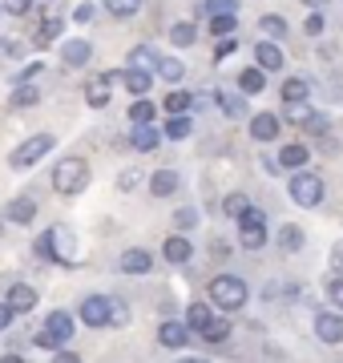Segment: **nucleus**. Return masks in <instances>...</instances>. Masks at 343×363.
I'll return each instance as SVG.
<instances>
[{"mask_svg":"<svg viewBox=\"0 0 343 363\" xmlns=\"http://www.w3.org/2000/svg\"><path fill=\"white\" fill-rule=\"evenodd\" d=\"M85 186H89V166H85V157H61L53 166V190L57 194L73 198V194H81Z\"/></svg>","mask_w":343,"mask_h":363,"instance_id":"nucleus-1","label":"nucleus"},{"mask_svg":"<svg viewBox=\"0 0 343 363\" xmlns=\"http://www.w3.org/2000/svg\"><path fill=\"white\" fill-rule=\"evenodd\" d=\"M210 303L218 307V311H242L247 307V283L242 279H235V274H218V279H210Z\"/></svg>","mask_w":343,"mask_h":363,"instance_id":"nucleus-2","label":"nucleus"},{"mask_svg":"<svg viewBox=\"0 0 343 363\" xmlns=\"http://www.w3.org/2000/svg\"><path fill=\"white\" fill-rule=\"evenodd\" d=\"M53 145H57L53 133H33L28 142H21V145L13 150V154H9V166H13V169H28V166H37V162H40L45 154H49Z\"/></svg>","mask_w":343,"mask_h":363,"instance_id":"nucleus-3","label":"nucleus"},{"mask_svg":"<svg viewBox=\"0 0 343 363\" xmlns=\"http://www.w3.org/2000/svg\"><path fill=\"white\" fill-rule=\"evenodd\" d=\"M291 198H295V206H303V210H311V206H319L323 202V178L319 174H295L291 178Z\"/></svg>","mask_w":343,"mask_h":363,"instance_id":"nucleus-4","label":"nucleus"},{"mask_svg":"<svg viewBox=\"0 0 343 363\" xmlns=\"http://www.w3.org/2000/svg\"><path fill=\"white\" fill-rule=\"evenodd\" d=\"M65 339H73V319H69L65 311H53L49 319H45V331L37 335V347H49L57 351Z\"/></svg>","mask_w":343,"mask_h":363,"instance_id":"nucleus-5","label":"nucleus"},{"mask_svg":"<svg viewBox=\"0 0 343 363\" xmlns=\"http://www.w3.org/2000/svg\"><path fill=\"white\" fill-rule=\"evenodd\" d=\"M242 230H238V242H242V247L247 250H263L266 247V222H263V210H247V214H242Z\"/></svg>","mask_w":343,"mask_h":363,"instance_id":"nucleus-6","label":"nucleus"},{"mask_svg":"<svg viewBox=\"0 0 343 363\" xmlns=\"http://www.w3.org/2000/svg\"><path fill=\"white\" fill-rule=\"evenodd\" d=\"M49 234V242H53V262H77V238L69 226H53Z\"/></svg>","mask_w":343,"mask_h":363,"instance_id":"nucleus-7","label":"nucleus"},{"mask_svg":"<svg viewBox=\"0 0 343 363\" xmlns=\"http://www.w3.org/2000/svg\"><path fill=\"white\" fill-rule=\"evenodd\" d=\"M109 315H113V298H106V295H89L85 303H81V319H85V327H106Z\"/></svg>","mask_w":343,"mask_h":363,"instance_id":"nucleus-8","label":"nucleus"},{"mask_svg":"<svg viewBox=\"0 0 343 363\" xmlns=\"http://www.w3.org/2000/svg\"><path fill=\"white\" fill-rule=\"evenodd\" d=\"M118 77H121V73H101V77H93L89 89H85V101H89L93 109H106V105H109V89L118 85Z\"/></svg>","mask_w":343,"mask_h":363,"instance_id":"nucleus-9","label":"nucleus"},{"mask_svg":"<svg viewBox=\"0 0 343 363\" xmlns=\"http://www.w3.org/2000/svg\"><path fill=\"white\" fill-rule=\"evenodd\" d=\"M118 271H125V274H150V271H154V255L142 250V247H133V250H125V255L118 259Z\"/></svg>","mask_w":343,"mask_h":363,"instance_id":"nucleus-10","label":"nucleus"},{"mask_svg":"<svg viewBox=\"0 0 343 363\" xmlns=\"http://www.w3.org/2000/svg\"><path fill=\"white\" fill-rule=\"evenodd\" d=\"M158 343H162V347H186V343H190V323L166 319V323L158 327Z\"/></svg>","mask_w":343,"mask_h":363,"instance_id":"nucleus-11","label":"nucleus"},{"mask_svg":"<svg viewBox=\"0 0 343 363\" xmlns=\"http://www.w3.org/2000/svg\"><path fill=\"white\" fill-rule=\"evenodd\" d=\"M315 335L323 339V343H343V315H319L315 319Z\"/></svg>","mask_w":343,"mask_h":363,"instance_id":"nucleus-12","label":"nucleus"},{"mask_svg":"<svg viewBox=\"0 0 343 363\" xmlns=\"http://www.w3.org/2000/svg\"><path fill=\"white\" fill-rule=\"evenodd\" d=\"M130 145H133V150H142V154H150V150H158V145H162V133L154 130L150 121H142V125H133Z\"/></svg>","mask_w":343,"mask_h":363,"instance_id":"nucleus-13","label":"nucleus"},{"mask_svg":"<svg viewBox=\"0 0 343 363\" xmlns=\"http://www.w3.org/2000/svg\"><path fill=\"white\" fill-rule=\"evenodd\" d=\"M251 138L254 142H275L279 138V117L275 113H254L251 117Z\"/></svg>","mask_w":343,"mask_h":363,"instance_id":"nucleus-14","label":"nucleus"},{"mask_svg":"<svg viewBox=\"0 0 343 363\" xmlns=\"http://www.w3.org/2000/svg\"><path fill=\"white\" fill-rule=\"evenodd\" d=\"M61 57H65V65L81 69V65H89L93 45H89V40H65V45H61Z\"/></svg>","mask_w":343,"mask_h":363,"instance_id":"nucleus-15","label":"nucleus"},{"mask_svg":"<svg viewBox=\"0 0 343 363\" xmlns=\"http://www.w3.org/2000/svg\"><path fill=\"white\" fill-rule=\"evenodd\" d=\"M254 61L263 65V73H279L283 69V49L271 45V40H263V45H254Z\"/></svg>","mask_w":343,"mask_h":363,"instance_id":"nucleus-16","label":"nucleus"},{"mask_svg":"<svg viewBox=\"0 0 343 363\" xmlns=\"http://www.w3.org/2000/svg\"><path fill=\"white\" fill-rule=\"evenodd\" d=\"M9 307H13L16 315H28L33 307H37V291L28 283H16L13 291H9Z\"/></svg>","mask_w":343,"mask_h":363,"instance_id":"nucleus-17","label":"nucleus"},{"mask_svg":"<svg viewBox=\"0 0 343 363\" xmlns=\"http://www.w3.org/2000/svg\"><path fill=\"white\" fill-rule=\"evenodd\" d=\"M4 214H9V222H16V226H28V222L37 218V202H33V198H13Z\"/></svg>","mask_w":343,"mask_h":363,"instance_id":"nucleus-18","label":"nucleus"},{"mask_svg":"<svg viewBox=\"0 0 343 363\" xmlns=\"http://www.w3.org/2000/svg\"><path fill=\"white\" fill-rule=\"evenodd\" d=\"M178 174H174V169H158V174H154V178H150V194L154 198H170L174 190H178Z\"/></svg>","mask_w":343,"mask_h":363,"instance_id":"nucleus-19","label":"nucleus"},{"mask_svg":"<svg viewBox=\"0 0 343 363\" xmlns=\"http://www.w3.org/2000/svg\"><path fill=\"white\" fill-rule=\"evenodd\" d=\"M121 81H125V89H130L133 97H145V93H150V85H154V73H145V69H125V73H121Z\"/></svg>","mask_w":343,"mask_h":363,"instance_id":"nucleus-20","label":"nucleus"},{"mask_svg":"<svg viewBox=\"0 0 343 363\" xmlns=\"http://www.w3.org/2000/svg\"><path fill=\"white\" fill-rule=\"evenodd\" d=\"M307 157H311V150H307V145H283V150H279V166H287V169H303L307 166Z\"/></svg>","mask_w":343,"mask_h":363,"instance_id":"nucleus-21","label":"nucleus"},{"mask_svg":"<svg viewBox=\"0 0 343 363\" xmlns=\"http://www.w3.org/2000/svg\"><path fill=\"white\" fill-rule=\"evenodd\" d=\"M190 255H194V247H190V238H186V234H178V238H166V259H170L174 267L190 262Z\"/></svg>","mask_w":343,"mask_h":363,"instance_id":"nucleus-22","label":"nucleus"},{"mask_svg":"<svg viewBox=\"0 0 343 363\" xmlns=\"http://www.w3.org/2000/svg\"><path fill=\"white\" fill-rule=\"evenodd\" d=\"M266 77H263V65H254V69H242L238 73V89L242 93H263Z\"/></svg>","mask_w":343,"mask_h":363,"instance_id":"nucleus-23","label":"nucleus"},{"mask_svg":"<svg viewBox=\"0 0 343 363\" xmlns=\"http://www.w3.org/2000/svg\"><path fill=\"white\" fill-rule=\"evenodd\" d=\"M307 93H311V77H291V81H283V101H303Z\"/></svg>","mask_w":343,"mask_h":363,"instance_id":"nucleus-24","label":"nucleus"},{"mask_svg":"<svg viewBox=\"0 0 343 363\" xmlns=\"http://www.w3.org/2000/svg\"><path fill=\"white\" fill-rule=\"evenodd\" d=\"M40 101V93L33 81H16V89H13V109H25V105H37Z\"/></svg>","mask_w":343,"mask_h":363,"instance_id":"nucleus-25","label":"nucleus"},{"mask_svg":"<svg viewBox=\"0 0 343 363\" xmlns=\"http://www.w3.org/2000/svg\"><path fill=\"white\" fill-rule=\"evenodd\" d=\"M158 77L170 81V85H178V81L186 77V65L178 61V57H162V61H158Z\"/></svg>","mask_w":343,"mask_h":363,"instance_id":"nucleus-26","label":"nucleus"},{"mask_svg":"<svg viewBox=\"0 0 343 363\" xmlns=\"http://www.w3.org/2000/svg\"><path fill=\"white\" fill-rule=\"evenodd\" d=\"M158 61H162V57H154V52L145 49V45H137V49L130 52V69H145V73H158Z\"/></svg>","mask_w":343,"mask_h":363,"instance_id":"nucleus-27","label":"nucleus"},{"mask_svg":"<svg viewBox=\"0 0 343 363\" xmlns=\"http://www.w3.org/2000/svg\"><path fill=\"white\" fill-rule=\"evenodd\" d=\"M202 339H206V343H226V339H230V323H226V319H210V323L202 327Z\"/></svg>","mask_w":343,"mask_h":363,"instance_id":"nucleus-28","label":"nucleus"},{"mask_svg":"<svg viewBox=\"0 0 343 363\" xmlns=\"http://www.w3.org/2000/svg\"><path fill=\"white\" fill-rule=\"evenodd\" d=\"M194 37H198V28L190 25V21H178V25L170 28V45H178V49H186V45H194Z\"/></svg>","mask_w":343,"mask_h":363,"instance_id":"nucleus-29","label":"nucleus"},{"mask_svg":"<svg viewBox=\"0 0 343 363\" xmlns=\"http://www.w3.org/2000/svg\"><path fill=\"white\" fill-rule=\"evenodd\" d=\"M303 238H307V234L299 230V226H283V230H279V247L295 255V250H303Z\"/></svg>","mask_w":343,"mask_h":363,"instance_id":"nucleus-30","label":"nucleus"},{"mask_svg":"<svg viewBox=\"0 0 343 363\" xmlns=\"http://www.w3.org/2000/svg\"><path fill=\"white\" fill-rule=\"evenodd\" d=\"M190 130H194V125H190V117H186V113H174L170 121H166V138H174V142L190 138Z\"/></svg>","mask_w":343,"mask_h":363,"instance_id":"nucleus-31","label":"nucleus"},{"mask_svg":"<svg viewBox=\"0 0 343 363\" xmlns=\"http://www.w3.org/2000/svg\"><path fill=\"white\" fill-rule=\"evenodd\" d=\"M57 37H61V21H57V16H49V21L40 25V33H37V49H49Z\"/></svg>","mask_w":343,"mask_h":363,"instance_id":"nucleus-32","label":"nucleus"},{"mask_svg":"<svg viewBox=\"0 0 343 363\" xmlns=\"http://www.w3.org/2000/svg\"><path fill=\"white\" fill-rule=\"evenodd\" d=\"M190 105H194V97H190V93H186V89H174L170 97H166V105H162V109H166V113H186Z\"/></svg>","mask_w":343,"mask_h":363,"instance_id":"nucleus-33","label":"nucleus"},{"mask_svg":"<svg viewBox=\"0 0 343 363\" xmlns=\"http://www.w3.org/2000/svg\"><path fill=\"white\" fill-rule=\"evenodd\" d=\"M154 101H145V97H137V101L130 105V117H133V125H142V121H154Z\"/></svg>","mask_w":343,"mask_h":363,"instance_id":"nucleus-34","label":"nucleus"},{"mask_svg":"<svg viewBox=\"0 0 343 363\" xmlns=\"http://www.w3.org/2000/svg\"><path fill=\"white\" fill-rule=\"evenodd\" d=\"M210 319H214V311L206 307V303H194V307L186 311V323H190V327H198V331H202L206 323H210Z\"/></svg>","mask_w":343,"mask_h":363,"instance_id":"nucleus-35","label":"nucleus"},{"mask_svg":"<svg viewBox=\"0 0 343 363\" xmlns=\"http://www.w3.org/2000/svg\"><path fill=\"white\" fill-rule=\"evenodd\" d=\"M106 9H109L113 16H121V21H125V16H137L142 0H106Z\"/></svg>","mask_w":343,"mask_h":363,"instance_id":"nucleus-36","label":"nucleus"},{"mask_svg":"<svg viewBox=\"0 0 343 363\" xmlns=\"http://www.w3.org/2000/svg\"><path fill=\"white\" fill-rule=\"evenodd\" d=\"M223 210L230 214V218H242V214L251 210V198H247V194H230V198L223 202Z\"/></svg>","mask_w":343,"mask_h":363,"instance_id":"nucleus-37","label":"nucleus"},{"mask_svg":"<svg viewBox=\"0 0 343 363\" xmlns=\"http://www.w3.org/2000/svg\"><path fill=\"white\" fill-rule=\"evenodd\" d=\"M210 33H214V37H230V33H235V13L210 16Z\"/></svg>","mask_w":343,"mask_h":363,"instance_id":"nucleus-38","label":"nucleus"},{"mask_svg":"<svg viewBox=\"0 0 343 363\" xmlns=\"http://www.w3.org/2000/svg\"><path fill=\"white\" fill-rule=\"evenodd\" d=\"M210 16H223V13H238V0H206L202 4Z\"/></svg>","mask_w":343,"mask_h":363,"instance_id":"nucleus-39","label":"nucleus"},{"mask_svg":"<svg viewBox=\"0 0 343 363\" xmlns=\"http://www.w3.org/2000/svg\"><path fill=\"white\" fill-rule=\"evenodd\" d=\"M263 33L266 37H287V21L283 16H263Z\"/></svg>","mask_w":343,"mask_h":363,"instance_id":"nucleus-40","label":"nucleus"},{"mask_svg":"<svg viewBox=\"0 0 343 363\" xmlns=\"http://www.w3.org/2000/svg\"><path fill=\"white\" fill-rule=\"evenodd\" d=\"M0 4H4V13H13V16H25L33 9V0H0Z\"/></svg>","mask_w":343,"mask_h":363,"instance_id":"nucleus-41","label":"nucleus"},{"mask_svg":"<svg viewBox=\"0 0 343 363\" xmlns=\"http://www.w3.org/2000/svg\"><path fill=\"white\" fill-rule=\"evenodd\" d=\"M93 13H97V9H93L89 0H85V4H77V9H73V21H77V25H89Z\"/></svg>","mask_w":343,"mask_h":363,"instance_id":"nucleus-42","label":"nucleus"},{"mask_svg":"<svg viewBox=\"0 0 343 363\" xmlns=\"http://www.w3.org/2000/svg\"><path fill=\"white\" fill-rule=\"evenodd\" d=\"M303 28H307V37H315V33H323V16H319V13H307Z\"/></svg>","mask_w":343,"mask_h":363,"instance_id":"nucleus-43","label":"nucleus"},{"mask_svg":"<svg viewBox=\"0 0 343 363\" xmlns=\"http://www.w3.org/2000/svg\"><path fill=\"white\" fill-rule=\"evenodd\" d=\"M174 222H178L182 230H190V226L198 222V214H194V210H178V214H174Z\"/></svg>","mask_w":343,"mask_h":363,"instance_id":"nucleus-44","label":"nucleus"},{"mask_svg":"<svg viewBox=\"0 0 343 363\" xmlns=\"http://www.w3.org/2000/svg\"><path fill=\"white\" fill-rule=\"evenodd\" d=\"M327 298L335 303V307H339V311H343V279H335V283L327 286Z\"/></svg>","mask_w":343,"mask_h":363,"instance_id":"nucleus-45","label":"nucleus"},{"mask_svg":"<svg viewBox=\"0 0 343 363\" xmlns=\"http://www.w3.org/2000/svg\"><path fill=\"white\" fill-rule=\"evenodd\" d=\"M13 319H16V311L9 307V298H4V303H0V331H4V327H13Z\"/></svg>","mask_w":343,"mask_h":363,"instance_id":"nucleus-46","label":"nucleus"},{"mask_svg":"<svg viewBox=\"0 0 343 363\" xmlns=\"http://www.w3.org/2000/svg\"><path fill=\"white\" fill-rule=\"evenodd\" d=\"M218 101H223L226 117H238V113H242V101H238V97H218Z\"/></svg>","mask_w":343,"mask_h":363,"instance_id":"nucleus-47","label":"nucleus"},{"mask_svg":"<svg viewBox=\"0 0 343 363\" xmlns=\"http://www.w3.org/2000/svg\"><path fill=\"white\" fill-rule=\"evenodd\" d=\"M331 271L343 274V242H335V247H331Z\"/></svg>","mask_w":343,"mask_h":363,"instance_id":"nucleus-48","label":"nucleus"},{"mask_svg":"<svg viewBox=\"0 0 343 363\" xmlns=\"http://www.w3.org/2000/svg\"><path fill=\"white\" fill-rule=\"evenodd\" d=\"M137 182H142V169H125V174H121V190H133Z\"/></svg>","mask_w":343,"mask_h":363,"instance_id":"nucleus-49","label":"nucleus"},{"mask_svg":"<svg viewBox=\"0 0 343 363\" xmlns=\"http://www.w3.org/2000/svg\"><path fill=\"white\" fill-rule=\"evenodd\" d=\"M307 130H311V133H327V117L311 113V117H307Z\"/></svg>","mask_w":343,"mask_h":363,"instance_id":"nucleus-50","label":"nucleus"},{"mask_svg":"<svg viewBox=\"0 0 343 363\" xmlns=\"http://www.w3.org/2000/svg\"><path fill=\"white\" fill-rule=\"evenodd\" d=\"M109 323H130V311L121 307V298L113 303V315H109Z\"/></svg>","mask_w":343,"mask_h":363,"instance_id":"nucleus-51","label":"nucleus"},{"mask_svg":"<svg viewBox=\"0 0 343 363\" xmlns=\"http://www.w3.org/2000/svg\"><path fill=\"white\" fill-rule=\"evenodd\" d=\"M230 52H235V40H230V37H223V40H218V49H214V57L223 61V57H230Z\"/></svg>","mask_w":343,"mask_h":363,"instance_id":"nucleus-52","label":"nucleus"},{"mask_svg":"<svg viewBox=\"0 0 343 363\" xmlns=\"http://www.w3.org/2000/svg\"><path fill=\"white\" fill-rule=\"evenodd\" d=\"M37 77H40V65H28V69H25V73H21L16 81H37Z\"/></svg>","mask_w":343,"mask_h":363,"instance_id":"nucleus-53","label":"nucleus"},{"mask_svg":"<svg viewBox=\"0 0 343 363\" xmlns=\"http://www.w3.org/2000/svg\"><path fill=\"white\" fill-rule=\"evenodd\" d=\"M0 13H4V4H0Z\"/></svg>","mask_w":343,"mask_h":363,"instance_id":"nucleus-54","label":"nucleus"}]
</instances>
